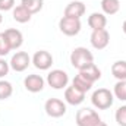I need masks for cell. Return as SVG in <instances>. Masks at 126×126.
I'll return each instance as SVG.
<instances>
[{
    "label": "cell",
    "mask_w": 126,
    "mask_h": 126,
    "mask_svg": "<svg viewBox=\"0 0 126 126\" xmlns=\"http://www.w3.org/2000/svg\"><path fill=\"white\" fill-rule=\"evenodd\" d=\"M70 63L73 67H76L78 70H81L82 67L88 66L90 63H94V56L93 53L85 48V47H76L72 53H70Z\"/></svg>",
    "instance_id": "1"
},
{
    "label": "cell",
    "mask_w": 126,
    "mask_h": 126,
    "mask_svg": "<svg viewBox=\"0 0 126 126\" xmlns=\"http://www.w3.org/2000/svg\"><path fill=\"white\" fill-rule=\"evenodd\" d=\"M91 101L97 109L106 110V109L111 107V104H113V94L107 88H98L97 91H94V94L91 97Z\"/></svg>",
    "instance_id": "2"
},
{
    "label": "cell",
    "mask_w": 126,
    "mask_h": 126,
    "mask_svg": "<svg viewBox=\"0 0 126 126\" xmlns=\"http://www.w3.org/2000/svg\"><path fill=\"white\" fill-rule=\"evenodd\" d=\"M101 119L98 116V113L91 109H81L76 113V123L78 126H94L98 123Z\"/></svg>",
    "instance_id": "3"
},
{
    "label": "cell",
    "mask_w": 126,
    "mask_h": 126,
    "mask_svg": "<svg viewBox=\"0 0 126 126\" xmlns=\"http://www.w3.org/2000/svg\"><path fill=\"white\" fill-rule=\"evenodd\" d=\"M59 28L60 31L67 35V37H73L81 31V21L78 18H69V16H63L59 22Z\"/></svg>",
    "instance_id": "4"
},
{
    "label": "cell",
    "mask_w": 126,
    "mask_h": 126,
    "mask_svg": "<svg viewBox=\"0 0 126 126\" xmlns=\"http://www.w3.org/2000/svg\"><path fill=\"white\" fill-rule=\"evenodd\" d=\"M47 82L51 88L54 90H62L67 85L69 82V78H67V73L64 70H60V69H54L51 70L48 75H47Z\"/></svg>",
    "instance_id": "5"
},
{
    "label": "cell",
    "mask_w": 126,
    "mask_h": 126,
    "mask_svg": "<svg viewBox=\"0 0 126 126\" xmlns=\"http://www.w3.org/2000/svg\"><path fill=\"white\" fill-rule=\"evenodd\" d=\"M44 109H46V113L51 117H62L66 113V106L59 98H48L46 101Z\"/></svg>",
    "instance_id": "6"
},
{
    "label": "cell",
    "mask_w": 126,
    "mask_h": 126,
    "mask_svg": "<svg viewBox=\"0 0 126 126\" xmlns=\"http://www.w3.org/2000/svg\"><path fill=\"white\" fill-rule=\"evenodd\" d=\"M109 41H110V35L106 28L103 30H94L93 34H91V44L94 48H98V50H103L109 46Z\"/></svg>",
    "instance_id": "7"
},
{
    "label": "cell",
    "mask_w": 126,
    "mask_h": 126,
    "mask_svg": "<svg viewBox=\"0 0 126 126\" xmlns=\"http://www.w3.org/2000/svg\"><path fill=\"white\" fill-rule=\"evenodd\" d=\"M32 63L37 69H41V70H46L48 69L51 64H53V56L46 51V50H40V51H35L34 57H32Z\"/></svg>",
    "instance_id": "8"
},
{
    "label": "cell",
    "mask_w": 126,
    "mask_h": 126,
    "mask_svg": "<svg viewBox=\"0 0 126 126\" xmlns=\"http://www.w3.org/2000/svg\"><path fill=\"white\" fill-rule=\"evenodd\" d=\"M30 62H31V59H30L28 53H25V51H18L16 54L12 56L10 66H12V69L16 70V72H24V70L28 67Z\"/></svg>",
    "instance_id": "9"
},
{
    "label": "cell",
    "mask_w": 126,
    "mask_h": 126,
    "mask_svg": "<svg viewBox=\"0 0 126 126\" xmlns=\"http://www.w3.org/2000/svg\"><path fill=\"white\" fill-rule=\"evenodd\" d=\"M84 13H85V4L81 0H72L64 7V16H69V18H78L79 19Z\"/></svg>",
    "instance_id": "10"
},
{
    "label": "cell",
    "mask_w": 126,
    "mask_h": 126,
    "mask_svg": "<svg viewBox=\"0 0 126 126\" xmlns=\"http://www.w3.org/2000/svg\"><path fill=\"white\" fill-rule=\"evenodd\" d=\"M3 34H4V37H6V40H7L9 46H10V48H18V47L22 46L24 35H22V32L19 31V30L9 28V30H6Z\"/></svg>",
    "instance_id": "11"
},
{
    "label": "cell",
    "mask_w": 126,
    "mask_h": 126,
    "mask_svg": "<svg viewBox=\"0 0 126 126\" xmlns=\"http://www.w3.org/2000/svg\"><path fill=\"white\" fill-rule=\"evenodd\" d=\"M24 85L31 93H40L44 88V79L40 75H28L24 81Z\"/></svg>",
    "instance_id": "12"
},
{
    "label": "cell",
    "mask_w": 126,
    "mask_h": 126,
    "mask_svg": "<svg viewBox=\"0 0 126 126\" xmlns=\"http://www.w3.org/2000/svg\"><path fill=\"white\" fill-rule=\"evenodd\" d=\"M64 98H66V101H67L69 104L78 106V104H81V103L84 101L85 93L79 91L78 88H75V87L72 85V87H67V88H66V91H64Z\"/></svg>",
    "instance_id": "13"
},
{
    "label": "cell",
    "mask_w": 126,
    "mask_h": 126,
    "mask_svg": "<svg viewBox=\"0 0 126 126\" xmlns=\"http://www.w3.org/2000/svg\"><path fill=\"white\" fill-rule=\"evenodd\" d=\"M79 75H82L87 81H90L91 84H94L95 81H98L101 78V70L97 67L95 63H90L88 66H85V67H82L79 70Z\"/></svg>",
    "instance_id": "14"
},
{
    "label": "cell",
    "mask_w": 126,
    "mask_h": 126,
    "mask_svg": "<svg viewBox=\"0 0 126 126\" xmlns=\"http://www.w3.org/2000/svg\"><path fill=\"white\" fill-rule=\"evenodd\" d=\"M88 25H90V28H93V31H94V30H103V28H106V25H107V18H106L103 13L94 12V13H91V16L88 18Z\"/></svg>",
    "instance_id": "15"
},
{
    "label": "cell",
    "mask_w": 126,
    "mask_h": 126,
    "mask_svg": "<svg viewBox=\"0 0 126 126\" xmlns=\"http://www.w3.org/2000/svg\"><path fill=\"white\" fill-rule=\"evenodd\" d=\"M31 12L24 6V4H19L13 9V19L16 22H21V24H25V22H30L31 21Z\"/></svg>",
    "instance_id": "16"
},
{
    "label": "cell",
    "mask_w": 126,
    "mask_h": 126,
    "mask_svg": "<svg viewBox=\"0 0 126 126\" xmlns=\"http://www.w3.org/2000/svg\"><path fill=\"white\" fill-rule=\"evenodd\" d=\"M111 73L116 79L119 81H126V62L125 60H119L114 62L111 66Z\"/></svg>",
    "instance_id": "17"
},
{
    "label": "cell",
    "mask_w": 126,
    "mask_h": 126,
    "mask_svg": "<svg viewBox=\"0 0 126 126\" xmlns=\"http://www.w3.org/2000/svg\"><path fill=\"white\" fill-rule=\"evenodd\" d=\"M101 7L107 15H114L120 9V0H101Z\"/></svg>",
    "instance_id": "18"
},
{
    "label": "cell",
    "mask_w": 126,
    "mask_h": 126,
    "mask_svg": "<svg viewBox=\"0 0 126 126\" xmlns=\"http://www.w3.org/2000/svg\"><path fill=\"white\" fill-rule=\"evenodd\" d=\"M75 88H78L79 91H82V93H87V91H90L91 90V87H93V84L90 82V81H87L82 75H76L75 78H73V84H72Z\"/></svg>",
    "instance_id": "19"
},
{
    "label": "cell",
    "mask_w": 126,
    "mask_h": 126,
    "mask_svg": "<svg viewBox=\"0 0 126 126\" xmlns=\"http://www.w3.org/2000/svg\"><path fill=\"white\" fill-rule=\"evenodd\" d=\"M21 4H24L31 13H37L43 9L44 1L43 0H21Z\"/></svg>",
    "instance_id": "20"
},
{
    "label": "cell",
    "mask_w": 126,
    "mask_h": 126,
    "mask_svg": "<svg viewBox=\"0 0 126 126\" xmlns=\"http://www.w3.org/2000/svg\"><path fill=\"white\" fill-rule=\"evenodd\" d=\"M13 93V88L10 85V82L7 81H0V100H6L9 98Z\"/></svg>",
    "instance_id": "21"
},
{
    "label": "cell",
    "mask_w": 126,
    "mask_h": 126,
    "mask_svg": "<svg viewBox=\"0 0 126 126\" xmlns=\"http://www.w3.org/2000/svg\"><path fill=\"white\" fill-rule=\"evenodd\" d=\"M114 95L119 100H125L126 101V81H119L114 85Z\"/></svg>",
    "instance_id": "22"
},
{
    "label": "cell",
    "mask_w": 126,
    "mask_h": 126,
    "mask_svg": "<svg viewBox=\"0 0 126 126\" xmlns=\"http://www.w3.org/2000/svg\"><path fill=\"white\" fill-rule=\"evenodd\" d=\"M116 122L120 126H126V106H122L116 110Z\"/></svg>",
    "instance_id": "23"
},
{
    "label": "cell",
    "mask_w": 126,
    "mask_h": 126,
    "mask_svg": "<svg viewBox=\"0 0 126 126\" xmlns=\"http://www.w3.org/2000/svg\"><path fill=\"white\" fill-rule=\"evenodd\" d=\"M10 50H12V48H10V46H9L7 40H6L4 34H3V32H0V56H6Z\"/></svg>",
    "instance_id": "24"
},
{
    "label": "cell",
    "mask_w": 126,
    "mask_h": 126,
    "mask_svg": "<svg viewBox=\"0 0 126 126\" xmlns=\"http://www.w3.org/2000/svg\"><path fill=\"white\" fill-rule=\"evenodd\" d=\"M15 4V0H0V10H9Z\"/></svg>",
    "instance_id": "25"
},
{
    "label": "cell",
    "mask_w": 126,
    "mask_h": 126,
    "mask_svg": "<svg viewBox=\"0 0 126 126\" xmlns=\"http://www.w3.org/2000/svg\"><path fill=\"white\" fill-rule=\"evenodd\" d=\"M7 72H9V63L3 59H0V78L7 75Z\"/></svg>",
    "instance_id": "26"
},
{
    "label": "cell",
    "mask_w": 126,
    "mask_h": 126,
    "mask_svg": "<svg viewBox=\"0 0 126 126\" xmlns=\"http://www.w3.org/2000/svg\"><path fill=\"white\" fill-rule=\"evenodd\" d=\"M94 126H107V123H106V122H101V120H100V122H98V123H95Z\"/></svg>",
    "instance_id": "27"
},
{
    "label": "cell",
    "mask_w": 126,
    "mask_h": 126,
    "mask_svg": "<svg viewBox=\"0 0 126 126\" xmlns=\"http://www.w3.org/2000/svg\"><path fill=\"white\" fill-rule=\"evenodd\" d=\"M122 28H123V32H125V34H126V21H125V22H123V27H122Z\"/></svg>",
    "instance_id": "28"
},
{
    "label": "cell",
    "mask_w": 126,
    "mask_h": 126,
    "mask_svg": "<svg viewBox=\"0 0 126 126\" xmlns=\"http://www.w3.org/2000/svg\"><path fill=\"white\" fill-rule=\"evenodd\" d=\"M0 24H1V15H0Z\"/></svg>",
    "instance_id": "29"
}]
</instances>
